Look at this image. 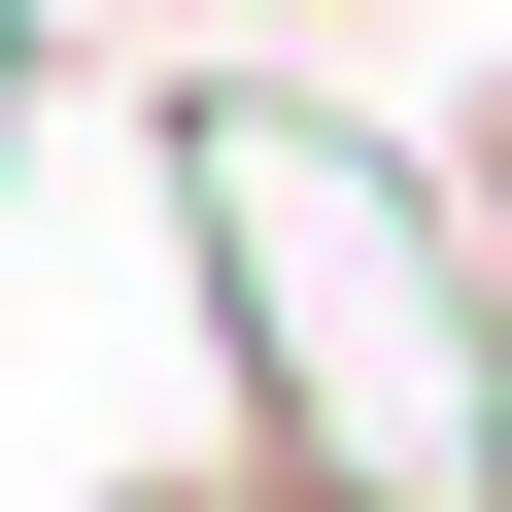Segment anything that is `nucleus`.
<instances>
[{
  "label": "nucleus",
  "instance_id": "f257e3e1",
  "mask_svg": "<svg viewBox=\"0 0 512 512\" xmlns=\"http://www.w3.org/2000/svg\"><path fill=\"white\" fill-rule=\"evenodd\" d=\"M205 239H239V342H274V444L342 512H512V342H478V239L410 171H342L308 103H205Z\"/></svg>",
  "mask_w": 512,
  "mask_h": 512
}]
</instances>
